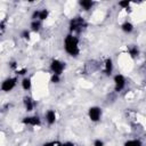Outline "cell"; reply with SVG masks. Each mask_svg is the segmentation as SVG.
I'll return each instance as SVG.
<instances>
[{
  "instance_id": "1",
  "label": "cell",
  "mask_w": 146,
  "mask_h": 146,
  "mask_svg": "<svg viewBox=\"0 0 146 146\" xmlns=\"http://www.w3.org/2000/svg\"><path fill=\"white\" fill-rule=\"evenodd\" d=\"M64 50L66 51V54L68 56L72 57H78L80 54V41L78 39V36H75L74 34L68 33L65 38H64Z\"/></svg>"
},
{
  "instance_id": "2",
  "label": "cell",
  "mask_w": 146,
  "mask_h": 146,
  "mask_svg": "<svg viewBox=\"0 0 146 146\" xmlns=\"http://www.w3.org/2000/svg\"><path fill=\"white\" fill-rule=\"evenodd\" d=\"M87 26H88V23L82 16H74L68 22V30L71 34L80 33L83 30H86Z\"/></svg>"
},
{
  "instance_id": "3",
  "label": "cell",
  "mask_w": 146,
  "mask_h": 146,
  "mask_svg": "<svg viewBox=\"0 0 146 146\" xmlns=\"http://www.w3.org/2000/svg\"><path fill=\"white\" fill-rule=\"evenodd\" d=\"M49 67H50V71H51L52 74H57V75L62 76V74H63V72L65 70V63L63 60H60V59L55 58V59H52L50 62V66Z\"/></svg>"
},
{
  "instance_id": "4",
  "label": "cell",
  "mask_w": 146,
  "mask_h": 146,
  "mask_svg": "<svg viewBox=\"0 0 146 146\" xmlns=\"http://www.w3.org/2000/svg\"><path fill=\"white\" fill-rule=\"evenodd\" d=\"M17 82H18L17 76H10V78L5 79L1 83V90L5 92H9L17 86Z\"/></svg>"
},
{
  "instance_id": "5",
  "label": "cell",
  "mask_w": 146,
  "mask_h": 146,
  "mask_svg": "<svg viewBox=\"0 0 146 146\" xmlns=\"http://www.w3.org/2000/svg\"><path fill=\"white\" fill-rule=\"evenodd\" d=\"M88 117L91 122H98L102 117V108L99 106H91L88 110Z\"/></svg>"
},
{
  "instance_id": "6",
  "label": "cell",
  "mask_w": 146,
  "mask_h": 146,
  "mask_svg": "<svg viewBox=\"0 0 146 146\" xmlns=\"http://www.w3.org/2000/svg\"><path fill=\"white\" fill-rule=\"evenodd\" d=\"M113 82H114V89L116 92H120L124 89L125 87V83H127V80L124 78V75L122 74H115L114 78H113Z\"/></svg>"
},
{
  "instance_id": "7",
  "label": "cell",
  "mask_w": 146,
  "mask_h": 146,
  "mask_svg": "<svg viewBox=\"0 0 146 146\" xmlns=\"http://www.w3.org/2000/svg\"><path fill=\"white\" fill-rule=\"evenodd\" d=\"M22 123L24 125H30V127H40L41 119L38 115H27L22 119Z\"/></svg>"
},
{
  "instance_id": "8",
  "label": "cell",
  "mask_w": 146,
  "mask_h": 146,
  "mask_svg": "<svg viewBox=\"0 0 146 146\" xmlns=\"http://www.w3.org/2000/svg\"><path fill=\"white\" fill-rule=\"evenodd\" d=\"M23 105H24V107H25L26 112H32V111L35 108L36 103H35V100H34L31 96L26 95V96H24V97H23Z\"/></svg>"
},
{
  "instance_id": "9",
  "label": "cell",
  "mask_w": 146,
  "mask_h": 146,
  "mask_svg": "<svg viewBox=\"0 0 146 146\" xmlns=\"http://www.w3.org/2000/svg\"><path fill=\"white\" fill-rule=\"evenodd\" d=\"M44 119H46V122L49 124V125H52L56 123V120H57V114L54 110H48L46 113H44Z\"/></svg>"
},
{
  "instance_id": "10",
  "label": "cell",
  "mask_w": 146,
  "mask_h": 146,
  "mask_svg": "<svg viewBox=\"0 0 146 146\" xmlns=\"http://www.w3.org/2000/svg\"><path fill=\"white\" fill-rule=\"evenodd\" d=\"M113 70H114L113 60H112L111 57H107V58L105 59V62H104V73H105L107 76H110V75H112V73H113Z\"/></svg>"
},
{
  "instance_id": "11",
  "label": "cell",
  "mask_w": 146,
  "mask_h": 146,
  "mask_svg": "<svg viewBox=\"0 0 146 146\" xmlns=\"http://www.w3.org/2000/svg\"><path fill=\"white\" fill-rule=\"evenodd\" d=\"M127 50H128L129 56H130L131 58H133V59L137 58L138 55H139V48H138L136 44H130V46H128Z\"/></svg>"
},
{
  "instance_id": "12",
  "label": "cell",
  "mask_w": 146,
  "mask_h": 146,
  "mask_svg": "<svg viewBox=\"0 0 146 146\" xmlns=\"http://www.w3.org/2000/svg\"><path fill=\"white\" fill-rule=\"evenodd\" d=\"M79 5L83 10L88 11V10L92 9V7L95 6V2L91 0H81V1H79Z\"/></svg>"
},
{
  "instance_id": "13",
  "label": "cell",
  "mask_w": 146,
  "mask_h": 146,
  "mask_svg": "<svg viewBox=\"0 0 146 146\" xmlns=\"http://www.w3.org/2000/svg\"><path fill=\"white\" fill-rule=\"evenodd\" d=\"M133 29H135L133 24H132L131 22H129V21H125V22H123V23L121 24V30H122L124 33H127V34L131 33V32L133 31Z\"/></svg>"
},
{
  "instance_id": "14",
  "label": "cell",
  "mask_w": 146,
  "mask_h": 146,
  "mask_svg": "<svg viewBox=\"0 0 146 146\" xmlns=\"http://www.w3.org/2000/svg\"><path fill=\"white\" fill-rule=\"evenodd\" d=\"M41 27H42V22H41V21H31L30 30H31L32 32L38 33V32H40Z\"/></svg>"
},
{
  "instance_id": "15",
  "label": "cell",
  "mask_w": 146,
  "mask_h": 146,
  "mask_svg": "<svg viewBox=\"0 0 146 146\" xmlns=\"http://www.w3.org/2000/svg\"><path fill=\"white\" fill-rule=\"evenodd\" d=\"M21 86H22V88L25 91L31 90V88H32V80H31V78H26V76L23 78V80L21 82Z\"/></svg>"
},
{
  "instance_id": "16",
  "label": "cell",
  "mask_w": 146,
  "mask_h": 146,
  "mask_svg": "<svg viewBox=\"0 0 146 146\" xmlns=\"http://www.w3.org/2000/svg\"><path fill=\"white\" fill-rule=\"evenodd\" d=\"M123 146H144V144L139 139H128L124 141Z\"/></svg>"
},
{
  "instance_id": "17",
  "label": "cell",
  "mask_w": 146,
  "mask_h": 146,
  "mask_svg": "<svg viewBox=\"0 0 146 146\" xmlns=\"http://www.w3.org/2000/svg\"><path fill=\"white\" fill-rule=\"evenodd\" d=\"M49 17V10L46 9V8H42V9H39V21H46L47 18Z\"/></svg>"
},
{
  "instance_id": "18",
  "label": "cell",
  "mask_w": 146,
  "mask_h": 146,
  "mask_svg": "<svg viewBox=\"0 0 146 146\" xmlns=\"http://www.w3.org/2000/svg\"><path fill=\"white\" fill-rule=\"evenodd\" d=\"M21 38L24 39V40H30V38H31V30H27V29L23 30L21 32Z\"/></svg>"
},
{
  "instance_id": "19",
  "label": "cell",
  "mask_w": 146,
  "mask_h": 146,
  "mask_svg": "<svg viewBox=\"0 0 146 146\" xmlns=\"http://www.w3.org/2000/svg\"><path fill=\"white\" fill-rule=\"evenodd\" d=\"M122 9H128L129 7H130V5H131V2L130 1H128V0H123V1H120L119 3H117Z\"/></svg>"
},
{
  "instance_id": "20",
  "label": "cell",
  "mask_w": 146,
  "mask_h": 146,
  "mask_svg": "<svg viewBox=\"0 0 146 146\" xmlns=\"http://www.w3.org/2000/svg\"><path fill=\"white\" fill-rule=\"evenodd\" d=\"M50 82H52V83H59V82H60V75H57V74H51Z\"/></svg>"
},
{
  "instance_id": "21",
  "label": "cell",
  "mask_w": 146,
  "mask_h": 146,
  "mask_svg": "<svg viewBox=\"0 0 146 146\" xmlns=\"http://www.w3.org/2000/svg\"><path fill=\"white\" fill-rule=\"evenodd\" d=\"M42 146H60L59 141H46L42 144Z\"/></svg>"
},
{
  "instance_id": "22",
  "label": "cell",
  "mask_w": 146,
  "mask_h": 146,
  "mask_svg": "<svg viewBox=\"0 0 146 146\" xmlns=\"http://www.w3.org/2000/svg\"><path fill=\"white\" fill-rule=\"evenodd\" d=\"M15 72H16V75H25V73H27V70L25 67H22V68H17Z\"/></svg>"
},
{
  "instance_id": "23",
  "label": "cell",
  "mask_w": 146,
  "mask_h": 146,
  "mask_svg": "<svg viewBox=\"0 0 146 146\" xmlns=\"http://www.w3.org/2000/svg\"><path fill=\"white\" fill-rule=\"evenodd\" d=\"M9 67L11 68V70H17L18 68V64H17V62H15V60H13V62H10L9 63Z\"/></svg>"
},
{
  "instance_id": "24",
  "label": "cell",
  "mask_w": 146,
  "mask_h": 146,
  "mask_svg": "<svg viewBox=\"0 0 146 146\" xmlns=\"http://www.w3.org/2000/svg\"><path fill=\"white\" fill-rule=\"evenodd\" d=\"M94 146H104V141L102 139H95L94 140Z\"/></svg>"
},
{
  "instance_id": "25",
  "label": "cell",
  "mask_w": 146,
  "mask_h": 146,
  "mask_svg": "<svg viewBox=\"0 0 146 146\" xmlns=\"http://www.w3.org/2000/svg\"><path fill=\"white\" fill-rule=\"evenodd\" d=\"M60 146H76V145L72 141H65V143H60Z\"/></svg>"
},
{
  "instance_id": "26",
  "label": "cell",
  "mask_w": 146,
  "mask_h": 146,
  "mask_svg": "<svg viewBox=\"0 0 146 146\" xmlns=\"http://www.w3.org/2000/svg\"><path fill=\"white\" fill-rule=\"evenodd\" d=\"M0 27H1V33H3L5 32V29H6V22L3 19L0 22Z\"/></svg>"
},
{
  "instance_id": "27",
  "label": "cell",
  "mask_w": 146,
  "mask_h": 146,
  "mask_svg": "<svg viewBox=\"0 0 146 146\" xmlns=\"http://www.w3.org/2000/svg\"><path fill=\"white\" fill-rule=\"evenodd\" d=\"M145 62H146V59H145Z\"/></svg>"
}]
</instances>
